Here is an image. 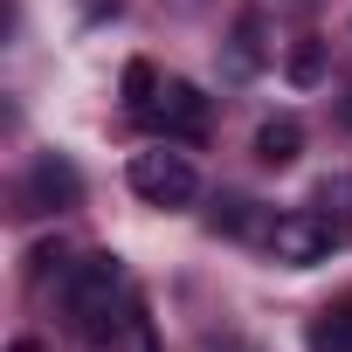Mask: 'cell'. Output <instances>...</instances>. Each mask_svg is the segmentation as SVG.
<instances>
[{"mask_svg": "<svg viewBox=\"0 0 352 352\" xmlns=\"http://www.w3.org/2000/svg\"><path fill=\"white\" fill-rule=\"evenodd\" d=\"M263 221H256V201H242V194H228V201H214V235H256ZM263 242H270V228H263Z\"/></svg>", "mask_w": 352, "mask_h": 352, "instance_id": "cell-9", "label": "cell"}, {"mask_svg": "<svg viewBox=\"0 0 352 352\" xmlns=\"http://www.w3.org/2000/svg\"><path fill=\"white\" fill-rule=\"evenodd\" d=\"M228 69H235V76L263 69V14H242V21H235V42H228Z\"/></svg>", "mask_w": 352, "mask_h": 352, "instance_id": "cell-8", "label": "cell"}, {"mask_svg": "<svg viewBox=\"0 0 352 352\" xmlns=\"http://www.w3.org/2000/svg\"><path fill=\"white\" fill-rule=\"evenodd\" d=\"M124 180H131V194H138V201H152V208H187V201L201 194L194 166H187V152H166V145H152V152H131Z\"/></svg>", "mask_w": 352, "mask_h": 352, "instance_id": "cell-2", "label": "cell"}, {"mask_svg": "<svg viewBox=\"0 0 352 352\" xmlns=\"http://www.w3.org/2000/svg\"><path fill=\"white\" fill-rule=\"evenodd\" d=\"M283 76H290L297 90H311V83L324 76V42H318V35H304V42L290 49V63H283Z\"/></svg>", "mask_w": 352, "mask_h": 352, "instance_id": "cell-10", "label": "cell"}, {"mask_svg": "<svg viewBox=\"0 0 352 352\" xmlns=\"http://www.w3.org/2000/svg\"><path fill=\"white\" fill-rule=\"evenodd\" d=\"M152 97H159V69H152V63H124V111L145 118Z\"/></svg>", "mask_w": 352, "mask_h": 352, "instance_id": "cell-11", "label": "cell"}, {"mask_svg": "<svg viewBox=\"0 0 352 352\" xmlns=\"http://www.w3.org/2000/svg\"><path fill=\"white\" fill-rule=\"evenodd\" d=\"M297 152H304V124H297V118H263L256 159H263L270 173H283V166H297Z\"/></svg>", "mask_w": 352, "mask_h": 352, "instance_id": "cell-6", "label": "cell"}, {"mask_svg": "<svg viewBox=\"0 0 352 352\" xmlns=\"http://www.w3.org/2000/svg\"><path fill=\"white\" fill-rule=\"evenodd\" d=\"M63 208H83V173H76V159L42 152L21 180V214H63Z\"/></svg>", "mask_w": 352, "mask_h": 352, "instance_id": "cell-5", "label": "cell"}, {"mask_svg": "<svg viewBox=\"0 0 352 352\" xmlns=\"http://www.w3.org/2000/svg\"><path fill=\"white\" fill-rule=\"evenodd\" d=\"M338 124H345V131H352V90H345V97H338Z\"/></svg>", "mask_w": 352, "mask_h": 352, "instance_id": "cell-13", "label": "cell"}, {"mask_svg": "<svg viewBox=\"0 0 352 352\" xmlns=\"http://www.w3.org/2000/svg\"><path fill=\"white\" fill-rule=\"evenodd\" d=\"M304 345H311V352H352V290H345V297H331V304L311 318Z\"/></svg>", "mask_w": 352, "mask_h": 352, "instance_id": "cell-7", "label": "cell"}, {"mask_svg": "<svg viewBox=\"0 0 352 352\" xmlns=\"http://www.w3.org/2000/svg\"><path fill=\"white\" fill-rule=\"evenodd\" d=\"M208 352H256V345H249V338H214Z\"/></svg>", "mask_w": 352, "mask_h": 352, "instance_id": "cell-12", "label": "cell"}, {"mask_svg": "<svg viewBox=\"0 0 352 352\" xmlns=\"http://www.w3.org/2000/svg\"><path fill=\"white\" fill-rule=\"evenodd\" d=\"M145 124H152V131H166V138L201 145V138H208V124H214V104H208V90H201V83L166 76V83H159V97L145 104Z\"/></svg>", "mask_w": 352, "mask_h": 352, "instance_id": "cell-4", "label": "cell"}, {"mask_svg": "<svg viewBox=\"0 0 352 352\" xmlns=\"http://www.w3.org/2000/svg\"><path fill=\"white\" fill-rule=\"evenodd\" d=\"M338 221L331 214H318V208H297V214H276L270 221V256L276 263H290V270H311V263H324L331 249H338Z\"/></svg>", "mask_w": 352, "mask_h": 352, "instance_id": "cell-3", "label": "cell"}, {"mask_svg": "<svg viewBox=\"0 0 352 352\" xmlns=\"http://www.w3.org/2000/svg\"><path fill=\"white\" fill-rule=\"evenodd\" d=\"M63 304H69V318H76V331H83L90 345H111V338L131 324L124 263H118L111 249H97V256L69 263V276H63Z\"/></svg>", "mask_w": 352, "mask_h": 352, "instance_id": "cell-1", "label": "cell"}]
</instances>
